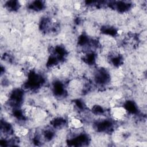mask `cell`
Segmentation results:
<instances>
[{"label":"cell","instance_id":"cell-1","mask_svg":"<svg viewBox=\"0 0 147 147\" xmlns=\"http://www.w3.org/2000/svg\"><path fill=\"white\" fill-rule=\"evenodd\" d=\"M110 114L112 118L116 121H122L127 117V110L122 106H116L111 108Z\"/></svg>","mask_w":147,"mask_h":147}]
</instances>
